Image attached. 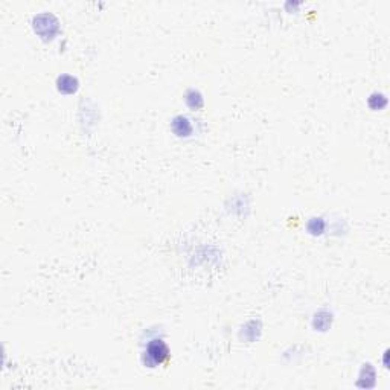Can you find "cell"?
<instances>
[{"label": "cell", "mask_w": 390, "mask_h": 390, "mask_svg": "<svg viewBox=\"0 0 390 390\" xmlns=\"http://www.w3.org/2000/svg\"><path fill=\"white\" fill-rule=\"evenodd\" d=\"M148 354L150 357L156 361V363H162L166 357H168V349L160 342V340H154L150 346H148Z\"/></svg>", "instance_id": "obj_1"}]
</instances>
